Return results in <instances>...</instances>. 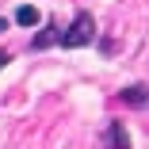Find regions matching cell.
I'll use <instances>...</instances> for the list:
<instances>
[{"label":"cell","instance_id":"obj_1","mask_svg":"<svg viewBox=\"0 0 149 149\" xmlns=\"http://www.w3.org/2000/svg\"><path fill=\"white\" fill-rule=\"evenodd\" d=\"M92 38H96V19L88 15V12H77V19L69 23V31L57 38V42H61L65 50H80V46H88Z\"/></svg>","mask_w":149,"mask_h":149},{"label":"cell","instance_id":"obj_2","mask_svg":"<svg viewBox=\"0 0 149 149\" xmlns=\"http://www.w3.org/2000/svg\"><path fill=\"white\" fill-rule=\"evenodd\" d=\"M103 145L107 149H130V134H126V126L123 123H107V134H103Z\"/></svg>","mask_w":149,"mask_h":149},{"label":"cell","instance_id":"obj_3","mask_svg":"<svg viewBox=\"0 0 149 149\" xmlns=\"http://www.w3.org/2000/svg\"><path fill=\"white\" fill-rule=\"evenodd\" d=\"M118 100H123L126 107H149V88L145 84H130V88L118 92Z\"/></svg>","mask_w":149,"mask_h":149},{"label":"cell","instance_id":"obj_4","mask_svg":"<svg viewBox=\"0 0 149 149\" xmlns=\"http://www.w3.org/2000/svg\"><path fill=\"white\" fill-rule=\"evenodd\" d=\"M15 23H19V27H35V23H38V8H31V4H23V8L15 12Z\"/></svg>","mask_w":149,"mask_h":149},{"label":"cell","instance_id":"obj_5","mask_svg":"<svg viewBox=\"0 0 149 149\" xmlns=\"http://www.w3.org/2000/svg\"><path fill=\"white\" fill-rule=\"evenodd\" d=\"M57 38H61V35H54V23H50L42 35H35V38H31V50H46V46H50V42H57Z\"/></svg>","mask_w":149,"mask_h":149},{"label":"cell","instance_id":"obj_6","mask_svg":"<svg viewBox=\"0 0 149 149\" xmlns=\"http://www.w3.org/2000/svg\"><path fill=\"white\" fill-rule=\"evenodd\" d=\"M8 61H12V57H8V54H4V50H0V69H4V65H8Z\"/></svg>","mask_w":149,"mask_h":149},{"label":"cell","instance_id":"obj_7","mask_svg":"<svg viewBox=\"0 0 149 149\" xmlns=\"http://www.w3.org/2000/svg\"><path fill=\"white\" fill-rule=\"evenodd\" d=\"M4 27H8V23H4V19H0V31H4Z\"/></svg>","mask_w":149,"mask_h":149}]
</instances>
